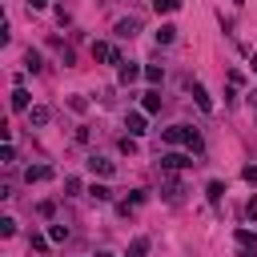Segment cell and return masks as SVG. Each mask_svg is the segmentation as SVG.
I'll use <instances>...</instances> for the list:
<instances>
[{
  "mask_svg": "<svg viewBox=\"0 0 257 257\" xmlns=\"http://www.w3.org/2000/svg\"><path fill=\"white\" fill-rule=\"evenodd\" d=\"M92 60H104V64H124L120 48L108 44V40H92Z\"/></svg>",
  "mask_w": 257,
  "mask_h": 257,
  "instance_id": "6da1fadb",
  "label": "cell"
},
{
  "mask_svg": "<svg viewBox=\"0 0 257 257\" xmlns=\"http://www.w3.org/2000/svg\"><path fill=\"white\" fill-rule=\"evenodd\" d=\"M193 133H197V128H189V124H169V128H161V141H165V145H189Z\"/></svg>",
  "mask_w": 257,
  "mask_h": 257,
  "instance_id": "7a4b0ae2",
  "label": "cell"
},
{
  "mask_svg": "<svg viewBox=\"0 0 257 257\" xmlns=\"http://www.w3.org/2000/svg\"><path fill=\"white\" fill-rule=\"evenodd\" d=\"M149 112H128L124 116V128H128V137H145L149 133V120H145Z\"/></svg>",
  "mask_w": 257,
  "mask_h": 257,
  "instance_id": "3957f363",
  "label": "cell"
},
{
  "mask_svg": "<svg viewBox=\"0 0 257 257\" xmlns=\"http://www.w3.org/2000/svg\"><path fill=\"white\" fill-rule=\"evenodd\" d=\"M193 161L185 157V153H161V169L165 173H177V169H189Z\"/></svg>",
  "mask_w": 257,
  "mask_h": 257,
  "instance_id": "277c9868",
  "label": "cell"
},
{
  "mask_svg": "<svg viewBox=\"0 0 257 257\" xmlns=\"http://www.w3.org/2000/svg\"><path fill=\"white\" fill-rule=\"evenodd\" d=\"M88 173H96V177H112V173H116V165H112L108 157L92 153V157H88Z\"/></svg>",
  "mask_w": 257,
  "mask_h": 257,
  "instance_id": "5b68a950",
  "label": "cell"
},
{
  "mask_svg": "<svg viewBox=\"0 0 257 257\" xmlns=\"http://www.w3.org/2000/svg\"><path fill=\"white\" fill-rule=\"evenodd\" d=\"M141 76H145L141 64H116V80H120V84H133V80H141Z\"/></svg>",
  "mask_w": 257,
  "mask_h": 257,
  "instance_id": "8992f818",
  "label": "cell"
},
{
  "mask_svg": "<svg viewBox=\"0 0 257 257\" xmlns=\"http://www.w3.org/2000/svg\"><path fill=\"white\" fill-rule=\"evenodd\" d=\"M52 177V165H28L24 169V185H36V181H48Z\"/></svg>",
  "mask_w": 257,
  "mask_h": 257,
  "instance_id": "52a82bcc",
  "label": "cell"
},
{
  "mask_svg": "<svg viewBox=\"0 0 257 257\" xmlns=\"http://www.w3.org/2000/svg\"><path fill=\"white\" fill-rule=\"evenodd\" d=\"M193 100H197V108H201V112H213V96L205 92V84H201V80H193Z\"/></svg>",
  "mask_w": 257,
  "mask_h": 257,
  "instance_id": "ba28073f",
  "label": "cell"
},
{
  "mask_svg": "<svg viewBox=\"0 0 257 257\" xmlns=\"http://www.w3.org/2000/svg\"><path fill=\"white\" fill-rule=\"evenodd\" d=\"M8 104H12L16 112H28V88H24V84H12V96H8Z\"/></svg>",
  "mask_w": 257,
  "mask_h": 257,
  "instance_id": "9c48e42d",
  "label": "cell"
},
{
  "mask_svg": "<svg viewBox=\"0 0 257 257\" xmlns=\"http://www.w3.org/2000/svg\"><path fill=\"white\" fill-rule=\"evenodd\" d=\"M88 197H92L96 205H104V201H112V189H108L104 181H92V185H88Z\"/></svg>",
  "mask_w": 257,
  "mask_h": 257,
  "instance_id": "30bf717a",
  "label": "cell"
},
{
  "mask_svg": "<svg viewBox=\"0 0 257 257\" xmlns=\"http://www.w3.org/2000/svg\"><path fill=\"white\" fill-rule=\"evenodd\" d=\"M137 32H141V20H137V16L116 20V36H137Z\"/></svg>",
  "mask_w": 257,
  "mask_h": 257,
  "instance_id": "8fae6325",
  "label": "cell"
},
{
  "mask_svg": "<svg viewBox=\"0 0 257 257\" xmlns=\"http://www.w3.org/2000/svg\"><path fill=\"white\" fill-rule=\"evenodd\" d=\"M205 197H209V205L217 209V205L225 201V185H221V181H209V185H205Z\"/></svg>",
  "mask_w": 257,
  "mask_h": 257,
  "instance_id": "7c38bea8",
  "label": "cell"
},
{
  "mask_svg": "<svg viewBox=\"0 0 257 257\" xmlns=\"http://www.w3.org/2000/svg\"><path fill=\"white\" fill-rule=\"evenodd\" d=\"M141 112H161V92H157V88H149V92H145V100H141Z\"/></svg>",
  "mask_w": 257,
  "mask_h": 257,
  "instance_id": "4fadbf2b",
  "label": "cell"
},
{
  "mask_svg": "<svg viewBox=\"0 0 257 257\" xmlns=\"http://www.w3.org/2000/svg\"><path fill=\"white\" fill-rule=\"evenodd\" d=\"M48 120H52V112H48L44 104H36V108H28V124H36V128H40V124H48Z\"/></svg>",
  "mask_w": 257,
  "mask_h": 257,
  "instance_id": "5bb4252c",
  "label": "cell"
},
{
  "mask_svg": "<svg viewBox=\"0 0 257 257\" xmlns=\"http://www.w3.org/2000/svg\"><path fill=\"white\" fill-rule=\"evenodd\" d=\"M233 241H237L241 249H257V233H253V229H237V233H233Z\"/></svg>",
  "mask_w": 257,
  "mask_h": 257,
  "instance_id": "9a60e30c",
  "label": "cell"
},
{
  "mask_svg": "<svg viewBox=\"0 0 257 257\" xmlns=\"http://www.w3.org/2000/svg\"><path fill=\"white\" fill-rule=\"evenodd\" d=\"M177 32H181L177 24H161V28H157V44H173V40H177Z\"/></svg>",
  "mask_w": 257,
  "mask_h": 257,
  "instance_id": "2e32d148",
  "label": "cell"
},
{
  "mask_svg": "<svg viewBox=\"0 0 257 257\" xmlns=\"http://www.w3.org/2000/svg\"><path fill=\"white\" fill-rule=\"evenodd\" d=\"M24 68H28V72H40V68H44V60H40V52H36V48H28V52H24Z\"/></svg>",
  "mask_w": 257,
  "mask_h": 257,
  "instance_id": "e0dca14e",
  "label": "cell"
},
{
  "mask_svg": "<svg viewBox=\"0 0 257 257\" xmlns=\"http://www.w3.org/2000/svg\"><path fill=\"white\" fill-rule=\"evenodd\" d=\"M181 193H185V185H181V181H165V201H173V205H177V201H181Z\"/></svg>",
  "mask_w": 257,
  "mask_h": 257,
  "instance_id": "ac0fdd59",
  "label": "cell"
},
{
  "mask_svg": "<svg viewBox=\"0 0 257 257\" xmlns=\"http://www.w3.org/2000/svg\"><path fill=\"white\" fill-rule=\"evenodd\" d=\"M145 253H149V237H133V245H128L124 257H145Z\"/></svg>",
  "mask_w": 257,
  "mask_h": 257,
  "instance_id": "d6986e66",
  "label": "cell"
},
{
  "mask_svg": "<svg viewBox=\"0 0 257 257\" xmlns=\"http://www.w3.org/2000/svg\"><path fill=\"white\" fill-rule=\"evenodd\" d=\"M181 8V0H153V12L157 16H169V12H177Z\"/></svg>",
  "mask_w": 257,
  "mask_h": 257,
  "instance_id": "ffe728a7",
  "label": "cell"
},
{
  "mask_svg": "<svg viewBox=\"0 0 257 257\" xmlns=\"http://www.w3.org/2000/svg\"><path fill=\"white\" fill-rule=\"evenodd\" d=\"M145 80H149V84H161V80H165V68H161V64H145Z\"/></svg>",
  "mask_w": 257,
  "mask_h": 257,
  "instance_id": "44dd1931",
  "label": "cell"
},
{
  "mask_svg": "<svg viewBox=\"0 0 257 257\" xmlns=\"http://www.w3.org/2000/svg\"><path fill=\"white\" fill-rule=\"evenodd\" d=\"M16 233V221L12 217H0V237H12Z\"/></svg>",
  "mask_w": 257,
  "mask_h": 257,
  "instance_id": "7402d4cb",
  "label": "cell"
},
{
  "mask_svg": "<svg viewBox=\"0 0 257 257\" xmlns=\"http://www.w3.org/2000/svg\"><path fill=\"white\" fill-rule=\"evenodd\" d=\"M64 237H68L64 225H48V241H64Z\"/></svg>",
  "mask_w": 257,
  "mask_h": 257,
  "instance_id": "603a6c76",
  "label": "cell"
},
{
  "mask_svg": "<svg viewBox=\"0 0 257 257\" xmlns=\"http://www.w3.org/2000/svg\"><path fill=\"white\" fill-rule=\"evenodd\" d=\"M28 245H32L36 253H44V249H48V237H40V233H32V237H28Z\"/></svg>",
  "mask_w": 257,
  "mask_h": 257,
  "instance_id": "cb8c5ba5",
  "label": "cell"
},
{
  "mask_svg": "<svg viewBox=\"0 0 257 257\" xmlns=\"http://www.w3.org/2000/svg\"><path fill=\"white\" fill-rule=\"evenodd\" d=\"M68 108H72V112H84L88 100H84V96H68Z\"/></svg>",
  "mask_w": 257,
  "mask_h": 257,
  "instance_id": "d4e9b609",
  "label": "cell"
},
{
  "mask_svg": "<svg viewBox=\"0 0 257 257\" xmlns=\"http://www.w3.org/2000/svg\"><path fill=\"white\" fill-rule=\"evenodd\" d=\"M120 153H137V137H120Z\"/></svg>",
  "mask_w": 257,
  "mask_h": 257,
  "instance_id": "484cf974",
  "label": "cell"
},
{
  "mask_svg": "<svg viewBox=\"0 0 257 257\" xmlns=\"http://www.w3.org/2000/svg\"><path fill=\"white\" fill-rule=\"evenodd\" d=\"M12 161H16V145H12V141H4V165H12Z\"/></svg>",
  "mask_w": 257,
  "mask_h": 257,
  "instance_id": "4316f807",
  "label": "cell"
},
{
  "mask_svg": "<svg viewBox=\"0 0 257 257\" xmlns=\"http://www.w3.org/2000/svg\"><path fill=\"white\" fill-rule=\"evenodd\" d=\"M64 189H68L64 197H76V193H80V181H76V177H68V181H64Z\"/></svg>",
  "mask_w": 257,
  "mask_h": 257,
  "instance_id": "83f0119b",
  "label": "cell"
},
{
  "mask_svg": "<svg viewBox=\"0 0 257 257\" xmlns=\"http://www.w3.org/2000/svg\"><path fill=\"white\" fill-rule=\"evenodd\" d=\"M241 177H245L249 185H257V165H245V169H241Z\"/></svg>",
  "mask_w": 257,
  "mask_h": 257,
  "instance_id": "f1b7e54d",
  "label": "cell"
},
{
  "mask_svg": "<svg viewBox=\"0 0 257 257\" xmlns=\"http://www.w3.org/2000/svg\"><path fill=\"white\" fill-rule=\"evenodd\" d=\"M245 217H249V221H253V217H257V197H253V201H249V205H245Z\"/></svg>",
  "mask_w": 257,
  "mask_h": 257,
  "instance_id": "f546056e",
  "label": "cell"
},
{
  "mask_svg": "<svg viewBox=\"0 0 257 257\" xmlns=\"http://www.w3.org/2000/svg\"><path fill=\"white\" fill-rule=\"evenodd\" d=\"M24 4H28L32 12H40V8H48V0H24Z\"/></svg>",
  "mask_w": 257,
  "mask_h": 257,
  "instance_id": "4dcf8cb0",
  "label": "cell"
},
{
  "mask_svg": "<svg viewBox=\"0 0 257 257\" xmlns=\"http://www.w3.org/2000/svg\"><path fill=\"white\" fill-rule=\"evenodd\" d=\"M249 68H253V76H257V52H253V56H249Z\"/></svg>",
  "mask_w": 257,
  "mask_h": 257,
  "instance_id": "1f68e13d",
  "label": "cell"
},
{
  "mask_svg": "<svg viewBox=\"0 0 257 257\" xmlns=\"http://www.w3.org/2000/svg\"><path fill=\"white\" fill-rule=\"evenodd\" d=\"M241 257H257V249H245V253H241Z\"/></svg>",
  "mask_w": 257,
  "mask_h": 257,
  "instance_id": "d6a6232c",
  "label": "cell"
}]
</instances>
